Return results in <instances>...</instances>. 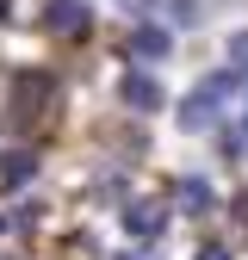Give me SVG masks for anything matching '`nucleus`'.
<instances>
[{"label": "nucleus", "instance_id": "10", "mask_svg": "<svg viewBox=\"0 0 248 260\" xmlns=\"http://www.w3.org/2000/svg\"><path fill=\"white\" fill-rule=\"evenodd\" d=\"M124 260H155V254H149V248H137V254H124Z\"/></svg>", "mask_w": 248, "mask_h": 260}, {"label": "nucleus", "instance_id": "4", "mask_svg": "<svg viewBox=\"0 0 248 260\" xmlns=\"http://www.w3.org/2000/svg\"><path fill=\"white\" fill-rule=\"evenodd\" d=\"M162 223H168V211L155 205V199L124 205V236H162Z\"/></svg>", "mask_w": 248, "mask_h": 260}, {"label": "nucleus", "instance_id": "6", "mask_svg": "<svg viewBox=\"0 0 248 260\" xmlns=\"http://www.w3.org/2000/svg\"><path fill=\"white\" fill-rule=\"evenodd\" d=\"M174 199H180L186 217H205V211H211V186H205V180H180V186H174Z\"/></svg>", "mask_w": 248, "mask_h": 260}, {"label": "nucleus", "instance_id": "11", "mask_svg": "<svg viewBox=\"0 0 248 260\" xmlns=\"http://www.w3.org/2000/svg\"><path fill=\"white\" fill-rule=\"evenodd\" d=\"M236 217H242V223H248V199H236Z\"/></svg>", "mask_w": 248, "mask_h": 260}, {"label": "nucleus", "instance_id": "1", "mask_svg": "<svg viewBox=\"0 0 248 260\" xmlns=\"http://www.w3.org/2000/svg\"><path fill=\"white\" fill-rule=\"evenodd\" d=\"M230 81H236V75L224 69V75H211L199 93H186V100H180V112H174V118H180V130H205V124L217 118V100L230 93Z\"/></svg>", "mask_w": 248, "mask_h": 260}, {"label": "nucleus", "instance_id": "8", "mask_svg": "<svg viewBox=\"0 0 248 260\" xmlns=\"http://www.w3.org/2000/svg\"><path fill=\"white\" fill-rule=\"evenodd\" d=\"M224 56H230V75H248V31H236Z\"/></svg>", "mask_w": 248, "mask_h": 260}, {"label": "nucleus", "instance_id": "13", "mask_svg": "<svg viewBox=\"0 0 248 260\" xmlns=\"http://www.w3.org/2000/svg\"><path fill=\"white\" fill-rule=\"evenodd\" d=\"M0 230H7V217H0Z\"/></svg>", "mask_w": 248, "mask_h": 260}, {"label": "nucleus", "instance_id": "2", "mask_svg": "<svg viewBox=\"0 0 248 260\" xmlns=\"http://www.w3.org/2000/svg\"><path fill=\"white\" fill-rule=\"evenodd\" d=\"M44 25L56 31V38H87V25H93V13H87V0H50V13H44Z\"/></svg>", "mask_w": 248, "mask_h": 260}, {"label": "nucleus", "instance_id": "9", "mask_svg": "<svg viewBox=\"0 0 248 260\" xmlns=\"http://www.w3.org/2000/svg\"><path fill=\"white\" fill-rule=\"evenodd\" d=\"M199 260H230V248H217V242H211V248H199Z\"/></svg>", "mask_w": 248, "mask_h": 260}, {"label": "nucleus", "instance_id": "7", "mask_svg": "<svg viewBox=\"0 0 248 260\" xmlns=\"http://www.w3.org/2000/svg\"><path fill=\"white\" fill-rule=\"evenodd\" d=\"M31 168H38V161H31L25 149H13V155H7V168H0V180H7V186H19V180H31Z\"/></svg>", "mask_w": 248, "mask_h": 260}, {"label": "nucleus", "instance_id": "5", "mask_svg": "<svg viewBox=\"0 0 248 260\" xmlns=\"http://www.w3.org/2000/svg\"><path fill=\"white\" fill-rule=\"evenodd\" d=\"M124 50H131V56H143V62H162V56H168V31H155V25H137L131 38H124Z\"/></svg>", "mask_w": 248, "mask_h": 260}, {"label": "nucleus", "instance_id": "3", "mask_svg": "<svg viewBox=\"0 0 248 260\" xmlns=\"http://www.w3.org/2000/svg\"><path fill=\"white\" fill-rule=\"evenodd\" d=\"M118 100L131 106V112H162V87H155L149 75H124L118 81Z\"/></svg>", "mask_w": 248, "mask_h": 260}, {"label": "nucleus", "instance_id": "12", "mask_svg": "<svg viewBox=\"0 0 248 260\" xmlns=\"http://www.w3.org/2000/svg\"><path fill=\"white\" fill-rule=\"evenodd\" d=\"M242 130H248V112H242Z\"/></svg>", "mask_w": 248, "mask_h": 260}, {"label": "nucleus", "instance_id": "14", "mask_svg": "<svg viewBox=\"0 0 248 260\" xmlns=\"http://www.w3.org/2000/svg\"><path fill=\"white\" fill-rule=\"evenodd\" d=\"M0 7H7V0H0Z\"/></svg>", "mask_w": 248, "mask_h": 260}]
</instances>
